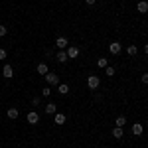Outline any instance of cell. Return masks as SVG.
Here are the masks:
<instances>
[{
	"label": "cell",
	"instance_id": "6da1fadb",
	"mask_svg": "<svg viewBox=\"0 0 148 148\" xmlns=\"http://www.w3.org/2000/svg\"><path fill=\"white\" fill-rule=\"evenodd\" d=\"M99 85H101V79H99L97 75H89V77H87V87H89V89H97Z\"/></svg>",
	"mask_w": 148,
	"mask_h": 148
},
{
	"label": "cell",
	"instance_id": "7a4b0ae2",
	"mask_svg": "<svg viewBox=\"0 0 148 148\" xmlns=\"http://www.w3.org/2000/svg\"><path fill=\"white\" fill-rule=\"evenodd\" d=\"M46 81L49 85H59V75L57 73H51V71H47L46 73Z\"/></svg>",
	"mask_w": 148,
	"mask_h": 148
},
{
	"label": "cell",
	"instance_id": "3957f363",
	"mask_svg": "<svg viewBox=\"0 0 148 148\" xmlns=\"http://www.w3.org/2000/svg\"><path fill=\"white\" fill-rule=\"evenodd\" d=\"M26 121H28V125H38L40 123V114L36 113V111H32V113L26 114Z\"/></svg>",
	"mask_w": 148,
	"mask_h": 148
},
{
	"label": "cell",
	"instance_id": "277c9868",
	"mask_svg": "<svg viewBox=\"0 0 148 148\" xmlns=\"http://www.w3.org/2000/svg\"><path fill=\"white\" fill-rule=\"evenodd\" d=\"M121 49H123V46H121L119 42H111V44H109V51H111L113 56H119V53H121Z\"/></svg>",
	"mask_w": 148,
	"mask_h": 148
},
{
	"label": "cell",
	"instance_id": "5b68a950",
	"mask_svg": "<svg viewBox=\"0 0 148 148\" xmlns=\"http://www.w3.org/2000/svg\"><path fill=\"white\" fill-rule=\"evenodd\" d=\"M67 59H75V57H79V47H75V46H71V47H67Z\"/></svg>",
	"mask_w": 148,
	"mask_h": 148
},
{
	"label": "cell",
	"instance_id": "8992f818",
	"mask_svg": "<svg viewBox=\"0 0 148 148\" xmlns=\"http://www.w3.org/2000/svg\"><path fill=\"white\" fill-rule=\"evenodd\" d=\"M18 114H20V111H18L16 107H10V109L6 111V116H8L10 121H16V119H18Z\"/></svg>",
	"mask_w": 148,
	"mask_h": 148
},
{
	"label": "cell",
	"instance_id": "52a82bcc",
	"mask_svg": "<svg viewBox=\"0 0 148 148\" xmlns=\"http://www.w3.org/2000/svg\"><path fill=\"white\" fill-rule=\"evenodd\" d=\"M53 123H56L57 126L65 125V114H63V113H56V114H53Z\"/></svg>",
	"mask_w": 148,
	"mask_h": 148
},
{
	"label": "cell",
	"instance_id": "ba28073f",
	"mask_svg": "<svg viewBox=\"0 0 148 148\" xmlns=\"http://www.w3.org/2000/svg\"><path fill=\"white\" fill-rule=\"evenodd\" d=\"M67 44H69L67 38H63V36H59V38L56 40V46L59 47V49H65V47H67Z\"/></svg>",
	"mask_w": 148,
	"mask_h": 148
},
{
	"label": "cell",
	"instance_id": "9c48e42d",
	"mask_svg": "<svg viewBox=\"0 0 148 148\" xmlns=\"http://www.w3.org/2000/svg\"><path fill=\"white\" fill-rule=\"evenodd\" d=\"M136 10L140 12V14H146V12H148V2H146V0H140V2L136 4Z\"/></svg>",
	"mask_w": 148,
	"mask_h": 148
},
{
	"label": "cell",
	"instance_id": "30bf717a",
	"mask_svg": "<svg viewBox=\"0 0 148 148\" xmlns=\"http://www.w3.org/2000/svg\"><path fill=\"white\" fill-rule=\"evenodd\" d=\"M44 111H46V114H56L57 113V105H56V103H47Z\"/></svg>",
	"mask_w": 148,
	"mask_h": 148
},
{
	"label": "cell",
	"instance_id": "8fae6325",
	"mask_svg": "<svg viewBox=\"0 0 148 148\" xmlns=\"http://www.w3.org/2000/svg\"><path fill=\"white\" fill-rule=\"evenodd\" d=\"M2 75H4L6 79H12V75H14V69H12L10 65H4V69H2Z\"/></svg>",
	"mask_w": 148,
	"mask_h": 148
},
{
	"label": "cell",
	"instance_id": "7c38bea8",
	"mask_svg": "<svg viewBox=\"0 0 148 148\" xmlns=\"http://www.w3.org/2000/svg\"><path fill=\"white\" fill-rule=\"evenodd\" d=\"M142 130H144V128H142L140 123H134V125H132V134H134V136H140V134H142Z\"/></svg>",
	"mask_w": 148,
	"mask_h": 148
},
{
	"label": "cell",
	"instance_id": "4fadbf2b",
	"mask_svg": "<svg viewBox=\"0 0 148 148\" xmlns=\"http://www.w3.org/2000/svg\"><path fill=\"white\" fill-rule=\"evenodd\" d=\"M113 136H114V138H119V140H121V138H125V132H123V128H121V126L113 128Z\"/></svg>",
	"mask_w": 148,
	"mask_h": 148
},
{
	"label": "cell",
	"instance_id": "5bb4252c",
	"mask_svg": "<svg viewBox=\"0 0 148 148\" xmlns=\"http://www.w3.org/2000/svg\"><path fill=\"white\" fill-rule=\"evenodd\" d=\"M57 93H59V95H67L69 93V85H65V83L57 85Z\"/></svg>",
	"mask_w": 148,
	"mask_h": 148
},
{
	"label": "cell",
	"instance_id": "9a60e30c",
	"mask_svg": "<svg viewBox=\"0 0 148 148\" xmlns=\"http://www.w3.org/2000/svg\"><path fill=\"white\" fill-rule=\"evenodd\" d=\"M107 65H109V59H107V57H99V59H97V67L105 69Z\"/></svg>",
	"mask_w": 148,
	"mask_h": 148
},
{
	"label": "cell",
	"instance_id": "2e32d148",
	"mask_svg": "<svg viewBox=\"0 0 148 148\" xmlns=\"http://www.w3.org/2000/svg\"><path fill=\"white\" fill-rule=\"evenodd\" d=\"M36 71H38L40 75H46V73L49 71V69H47V65H46V63H40V65L36 67Z\"/></svg>",
	"mask_w": 148,
	"mask_h": 148
},
{
	"label": "cell",
	"instance_id": "e0dca14e",
	"mask_svg": "<svg viewBox=\"0 0 148 148\" xmlns=\"http://www.w3.org/2000/svg\"><path fill=\"white\" fill-rule=\"evenodd\" d=\"M126 51H128V56L132 57V56H136V51H138V47L134 46V44H130V46L126 47Z\"/></svg>",
	"mask_w": 148,
	"mask_h": 148
},
{
	"label": "cell",
	"instance_id": "ac0fdd59",
	"mask_svg": "<svg viewBox=\"0 0 148 148\" xmlns=\"http://www.w3.org/2000/svg\"><path fill=\"white\" fill-rule=\"evenodd\" d=\"M57 61H59V63H65V61H67V53H65V51H59V53H57Z\"/></svg>",
	"mask_w": 148,
	"mask_h": 148
},
{
	"label": "cell",
	"instance_id": "d6986e66",
	"mask_svg": "<svg viewBox=\"0 0 148 148\" xmlns=\"http://www.w3.org/2000/svg\"><path fill=\"white\" fill-rule=\"evenodd\" d=\"M114 125H116V126H121V128H123V126L126 125V119H125V116H116V121H114Z\"/></svg>",
	"mask_w": 148,
	"mask_h": 148
},
{
	"label": "cell",
	"instance_id": "ffe728a7",
	"mask_svg": "<svg viewBox=\"0 0 148 148\" xmlns=\"http://www.w3.org/2000/svg\"><path fill=\"white\" fill-rule=\"evenodd\" d=\"M49 95H51V89L49 87H44L42 89V97H49Z\"/></svg>",
	"mask_w": 148,
	"mask_h": 148
},
{
	"label": "cell",
	"instance_id": "44dd1931",
	"mask_svg": "<svg viewBox=\"0 0 148 148\" xmlns=\"http://www.w3.org/2000/svg\"><path fill=\"white\" fill-rule=\"evenodd\" d=\"M105 73H107L109 77H113L114 75V67H109V65H107V71H105Z\"/></svg>",
	"mask_w": 148,
	"mask_h": 148
},
{
	"label": "cell",
	"instance_id": "7402d4cb",
	"mask_svg": "<svg viewBox=\"0 0 148 148\" xmlns=\"http://www.w3.org/2000/svg\"><path fill=\"white\" fill-rule=\"evenodd\" d=\"M6 34H8V30H6V26H0V38H4Z\"/></svg>",
	"mask_w": 148,
	"mask_h": 148
},
{
	"label": "cell",
	"instance_id": "603a6c76",
	"mask_svg": "<svg viewBox=\"0 0 148 148\" xmlns=\"http://www.w3.org/2000/svg\"><path fill=\"white\" fill-rule=\"evenodd\" d=\"M40 101H42L40 97H34V99H32V105H34V107H38V105H40Z\"/></svg>",
	"mask_w": 148,
	"mask_h": 148
},
{
	"label": "cell",
	"instance_id": "cb8c5ba5",
	"mask_svg": "<svg viewBox=\"0 0 148 148\" xmlns=\"http://www.w3.org/2000/svg\"><path fill=\"white\" fill-rule=\"evenodd\" d=\"M0 59H6V49L0 47Z\"/></svg>",
	"mask_w": 148,
	"mask_h": 148
},
{
	"label": "cell",
	"instance_id": "d4e9b609",
	"mask_svg": "<svg viewBox=\"0 0 148 148\" xmlns=\"http://www.w3.org/2000/svg\"><path fill=\"white\" fill-rule=\"evenodd\" d=\"M140 79H142V83H148V75H146V73H142V77H140Z\"/></svg>",
	"mask_w": 148,
	"mask_h": 148
},
{
	"label": "cell",
	"instance_id": "484cf974",
	"mask_svg": "<svg viewBox=\"0 0 148 148\" xmlns=\"http://www.w3.org/2000/svg\"><path fill=\"white\" fill-rule=\"evenodd\" d=\"M85 4H87V6H93V4H95V0H85Z\"/></svg>",
	"mask_w": 148,
	"mask_h": 148
}]
</instances>
